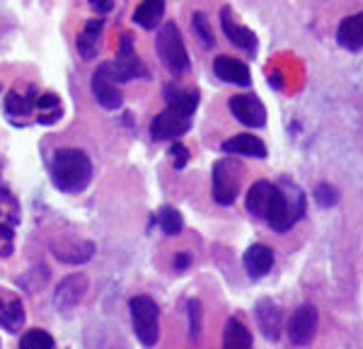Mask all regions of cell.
Here are the masks:
<instances>
[{"label": "cell", "instance_id": "5b68a950", "mask_svg": "<svg viewBox=\"0 0 363 349\" xmlns=\"http://www.w3.org/2000/svg\"><path fill=\"white\" fill-rule=\"evenodd\" d=\"M240 179H242V167L233 158H220L213 162L211 170V182H213V199L220 206L235 204L240 194Z\"/></svg>", "mask_w": 363, "mask_h": 349}, {"label": "cell", "instance_id": "30bf717a", "mask_svg": "<svg viewBox=\"0 0 363 349\" xmlns=\"http://www.w3.org/2000/svg\"><path fill=\"white\" fill-rule=\"evenodd\" d=\"M228 107L240 124L250 126V129H262L267 124V109L257 95H233Z\"/></svg>", "mask_w": 363, "mask_h": 349}, {"label": "cell", "instance_id": "1f68e13d", "mask_svg": "<svg viewBox=\"0 0 363 349\" xmlns=\"http://www.w3.org/2000/svg\"><path fill=\"white\" fill-rule=\"evenodd\" d=\"M15 250V228L8 223H0V257H10Z\"/></svg>", "mask_w": 363, "mask_h": 349}, {"label": "cell", "instance_id": "7a4b0ae2", "mask_svg": "<svg viewBox=\"0 0 363 349\" xmlns=\"http://www.w3.org/2000/svg\"><path fill=\"white\" fill-rule=\"evenodd\" d=\"M51 182L66 194H78L92 182V160L85 150L61 148L51 158Z\"/></svg>", "mask_w": 363, "mask_h": 349}, {"label": "cell", "instance_id": "d6986e66", "mask_svg": "<svg viewBox=\"0 0 363 349\" xmlns=\"http://www.w3.org/2000/svg\"><path fill=\"white\" fill-rule=\"evenodd\" d=\"M37 87L29 85L27 92H20V90H13L8 92V97H5V114L13 116V119H17V116H29L34 112V107H37Z\"/></svg>", "mask_w": 363, "mask_h": 349}, {"label": "cell", "instance_id": "8fae6325", "mask_svg": "<svg viewBox=\"0 0 363 349\" xmlns=\"http://www.w3.org/2000/svg\"><path fill=\"white\" fill-rule=\"evenodd\" d=\"M315 333H318V311H315V306L303 304L294 316H291L289 337L294 345L308 347L310 342L315 340Z\"/></svg>", "mask_w": 363, "mask_h": 349}, {"label": "cell", "instance_id": "83f0119b", "mask_svg": "<svg viewBox=\"0 0 363 349\" xmlns=\"http://www.w3.org/2000/svg\"><path fill=\"white\" fill-rule=\"evenodd\" d=\"M56 342L46 330H27L20 340V349H54Z\"/></svg>", "mask_w": 363, "mask_h": 349}, {"label": "cell", "instance_id": "d6a6232c", "mask_svg": "<svg viewBox=\"0 0 363 349\" xmlns=\"http://www.w3.org/2000/svg\"><path fill=\"white\" fill-rule=\"evenodd\" d=\"M169 155H172L174 170H182V167L189 162V150H186V145L179 143V141H174L172 145H169Z\"/></svg>", "mask_w": 363, "mask_h": 349}, {"label": "cell", "instance_id": "2e32d148", "mask_svg": "<svg viewBox=\"0 0 363 349\" xmlns=\"http://www.w3.org/2000/svg\"><path fill=\"white\" fill-rule=\"evenodd\" d=\"M255 316L257 325H259V330L264 333L267 340L277 342L281 337V308L272 299H262L255 308Z\"/></svg>", "mask_w": 363, "mask_h": 349}, {"label": "cell", "instance_id": "7c38bea8", "mask_svg": "<svg viewBox=\"0 0 363 349\" xmlns=\"http://www.w3.org/2000/svg\"><path fill=\"white\" fill-rule=\"evenodd\" d=\"M27 320L25 306H22L20 296H15L13 291L0 289V328L8 330L10 335L20 333L22 325Z\"/></svg>", "mask_w": 363, "mask_h": 349}, {"label": "cell", "instance_id": "e0dca14e", "mask_svg": "<svg viewBox=\"0 0 363 349\" xmlns=\"http://www.w3.org/2000/svg\"><path fill=\"white\" fill-rule=\"evenodd\" d=\"M162 95H165L167 109H174L184 116H191L199 107V90H184L174 83H167L162 87Z\"/></svg>", "mask_w": 363, "mask_h": 349}, {"label": "cell", "instance_id": "3957f363", "mask_svg": "<svg viewBox=\"0 0 363 349\" xmlns=\"http://www.w3.org/2000/svg\"><path fill=\"white\" fill-rule=\"evenodd\" d=\"M157 56H160L162 66L167 68L169 75H184L189 71V54H186L184 39H182V32L174 22H165L157 32Z\"/></svg>", "mask_w": 363, "mask_h": 349}, {"label": "cell", "instance_id": "cb8c5ba5", "mask_svg": "<svg viewBox=\"0 0 363 349\" xmlns=\"http://www.w3.org/2000/svg\"><path fill=\"white\" fill-rule=\"evenodd\" d=\"M95 255V243L83 240V243H70L68 248H54V257L66 265H83V262L92 260Z\"/></svg>", "mask_w": 363, "mask_h": 349}, {"label": "cell", "instance_id": "836d02e7", "mask_svg": "<svg viewBox=\"0 0 363 349\" xmlns=\"http://www.w3.org/2000/svg\"><path fill=\"white\" fill-rule=\"evenodd\" d=\"M90 8L95 10L97 15H107L114 10V0H90Z\"/></svg>", "mask_w": 363, "mask_h": 349}, {"label": "cell", "instance_id": "44dd1931", "mask_svg": "<svg viewBox=\"0 0 363 349\" xmlns=\"http://www.w3.org/2000/svg\"><path fill=\"white\" fill-rule=\"evenodd\" d=\"M337 42L349 51H359L363 46V13L347 17L337 29Z\"/></svg>", "mask_w": 363, "mask_h": 349}, {"label": "cell", "instance_id": "7402d4cb", "mask_svg": "<svg viewBox=\"0 0 363 349\" xmlns=\"http://www.w3.org/2000/svg\"><path fill=\"white\" fill-rule=\"evenodd\" d=\"M162 17H165V0H143L133 13V22L145 32H153L155 27H160Z\"/></svg>", "mask_w": 363, "mask_h": 349}, {"label": "cell", "instance_id": "8992f818", "mask_svg": "<svg viewBox=\"0 0 363 349\" xmlns=\"http://www.w3.org/2000/svg\"><path fill=\"white\" fill-rule=\"evenodd\" d=\"M90 90H92V95H95L99 107L109 109V112H116V109H121V104H124V95H121L119 85H116V78L112 73V63H99L95 68V73H92V78H90Z\"/></svg>", "mask_w": 363, "mask_h": 349}, {"label": "cell", "instance_id": "ac0fdd59", "mask_svg": "<svg viewBox=\"0 0 363 349\" xmlns=\"http://www.w3.org/2000/svg\"><path fill=\"white\" fill-rule=\"evenodd\" d=\"M274 267V250L257 243V245L247 248L245 253V270L252 279H262L264 275H269V270Z\"/></svg>", "mask_w": 363, "mask_h": 349}, {"label": "cell", "instance_id": "e575fe53", "mask_svg": "<svg viewBox=\"0 0 363 349\" xmlns=\"http://www.w3.org/2000/svg\"><path fill=\"white\" fill-rule=\"evenodd\" d=\"M189 265H191V255L189 253H179L177 257H174V270H177V272H184Z\"/></svg>", "mask_w": 363, "mask_h": 349}, {"label": "cell", "instance_id": "5bb4252c", "mask_svg": "<svg viewBox=\"0 0 363 349\" xmlns=\"http://www.w3.org/2000/svg\"><path fill=\"white\" fill-rule=\"evenodd\" d=\"M213 71L218 75L223 83H233V85H240V87H247L252 83V75H250V68L247 63L238 61L233 56H218L213 61Z\"/></svg>", "mask_w": 363, "mask_h": 349}, {"label": "cell", "instance_id": "d4e9b609", "mask_svg": "<svg viewBox=\"0 0 363 349\" xmlns=\"http://www.w3.org/2000/svg\"><path fill=\"white\" fill-rule=\"evenodd\" d=\"M223 349H255L252 345V335L250 330L240 323L238 318H230L225 323V333H223Z\"/></svg>", "mask_w": 363, "mask_h": 349}, {"label": "cell", "instance_id": "6da1fadb", "mask_svg": "<svg viewBox=\"0 0 363 349\" xmlns=\"http://www.w3.org/2000/svg\"><path fill=\"white\" fill-rule=\"evenodd\" d=\"M247 211L277 233H286L306 214V194L291 179H281V184L259 179L247 189Z\"/></svg>", "mask_w": 363, "mask_h": 349}, {"label": "cell", "instance_id": "484cf974", "mask_svg": "<svg viewBox=\"0 0 363 349\" xmlns=\"http://www.w3.org/2000/svg\"><path fill=\"white\" fill-rule=\"evenodd\" d=\"M0 223H8L13 228L20 223V204L8 187L0 189Z\"/></svg>", "mask_w": 363, "mask_h": 349}, {"label": "cell", "instance_id": "4dcf8cb0", "mask_svg": "<svg viewBox=\"0 0 363 349\" xmlns=\"http://www.w3.org/2000/svg\"><path fill=\"white\" fill-rule=\"evenodd\" d=\"M186 311H189V335L191 340H199V333H201V301L191 299L186 304Z\"/></svg>", "mask_w": 363, "mask_h": 349}, {"label": "cell", "instance_id": "f546056e", "mask_svg": "<svg viewBox=\"0 0 363 349\" xmlns=\"http://www.w3.org/2000/svg\"><path fill=\"white\" fill-rule=\"evenodd\" d=\"M313 199L318 201V206L330 209V206H335V204L339 201V194H337V189L332 187L330 182H320L318 187H315V192H313Z\"/></svg>", "mask_w": 363, "mask_h": 349}, {"label": "cell", "instance_id": "4316f807", "mask_svg": "<svg viewBox=\"0 0 363 349\" xmlns=\"http://www.w3.org/2000/svg\"><path fill=\"white\" fill-rule=\"evenodd\" d=\"M157 226H160L165 236H179L182 228H184V218H182V214L177 209L162 206L160 211H157Z\"/></svg>", "mask_w": 363, "mask_h": 349}, {"label": "cell", "instance_id": "9c48e42d", "mask_svg": "<svg viewBox=\"0 0 363 349\" xmlns=\"http://www.w3.org/2000/svg\"><path fill=\"white\" fill-rule=\"evenodd\" d=\"M87 294V277L83 272H75V275H68L58 282V287L54 291V306L56 311L61 313H70L75 306H80V301L85 299Z\"/></svg>", "mask_w": 363, "mask_h": 349}, {"label": "cell", "instance_id": "277c9868", "mask_svg": "<svg viewBox=\"0 0 363 349\" xmlns=\"http://www.w3.org/2000/svg\"><path fill=\"white\" fill-rule=\"evenodd\" d=\"M133 333L143 347H155L160 340V308L150 296H133L128 301Z\"/></svg>", "mask_w": 363, "mask_h": 349}, {"label": "cell", "instance_id": "4fadbf2b", "mask_svg": "<svg viewBox=\"0 0 363 349\" xmlns=\"http://www.w3.org/2000/svg\"><path fill=\"white\" fill-rule=\"evenodd\" d=\"M220 27H223L225 37L230 44H235L238 49L247 51V54H255L257 51V37L255 32L242 25H238L235 20H233V10L230 8H223L220 10Z\"/></svg>", "mask_w": 363, "mask_h": 349}, {"label": "cell", "instance_id": "52a82bcc", "mask_svg": "<svg viewBox=\"0 0 363 349\" xmlns=\"http://www.w3.org/2000/svg\"><path fill=\"white\" fill-rule=\"evenodd\" d=\"M112 73L119 83H128L133 78H148V71L145 66L140 63V58L133 49V39L124 34L121 37V44H119V51H116V58L112 63Z\"/></svg>", "mask_w": 363, "mask_h": 349}, {"label": "cell", "instance_id": "ffe728a7", "mask_svg": "<svg viewBox=\"0 0 363 349\" xmlns=\"http://www.w3.org/2000/svg\"><path fill=\"white\" fill-rule=\"evenodd\" d=\"M102 27H104V20L102 17H95V20L87 22V25L83 27V32L78 34V42H75V46H78V54L83 61H92V58L97 56Z\"/></svg>", "mask_w": 363, "mask_h": 349}, {"label": "cell", "instance_id": "ba28073f", "mask_svg": "<svg viewBox=\"0 0 363 349\" xmlns=\"http://www.w3.org/2000/svg\"><path fill=\"white\" fill-rule=\"evenodd\" d=\"M189 129H191V116H184L174 112V109H162L150 121V136L155 141H177Z\"/></svg>", "mask_w": 363, "mask_h": 349}, {"label": "cell", "instance_id": "f1b7e54d", "mask_svg": "<svg viewBox=\"0 0 363 349\" xmlns=\"http://www.w3.org/2000/svg\"><path fill=\"white\" fill-rule=\"evenodd\" d=\"M191 29H194L196 39H201V44L206 46V49H213L216 39H213V32H211V25H208L206 15H203V13L191 15Z\"/></svg>", "mask_w": 363, "mask_h": 349}, {"label": "cell", "instance_id": "603a6c76", "mask_svg": "<svg viewBox=\"0 0 363 349\" xmlns=\"http://www.w3.org/2000/svg\"><path fill=\"white\" fill-rule=\"evenodd\" d=\"M34 112H37L39 124H44V126L56 124V121L61 119V114H63L61 97H58L56 92H44V95L37 97V107H34Z\"/></svg>", "mask_w": 363, "mask_h": 349}, {"label": "cell", "instance_id": "9a60e30c", "mask_svg": "<svg viewBox=\"0 0 363 349\" xmlns=\"http://www.w3.org/2000/svg\"><path fill=\"white\" fill-rule=\"evenodd\" d=\"M223 153L225 155H245V158H267V145L259 136L252 133H238V136L223 141Z\"/></svg>", "mask_w": 363, "mask_h": 349}]
</instances>
